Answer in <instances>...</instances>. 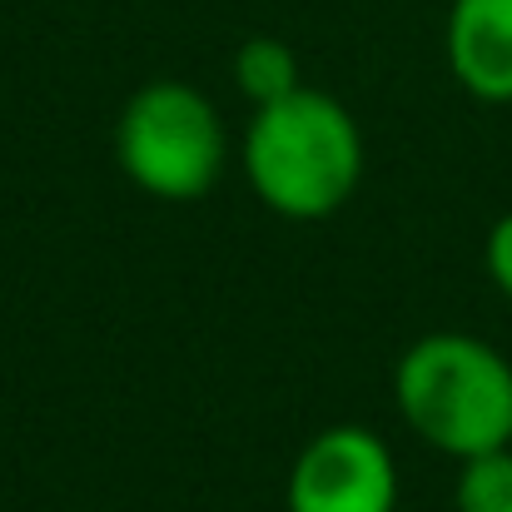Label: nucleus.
Listing matches in <instances>:
<instances>
[{
    "instance_id": "f257e3e1",
    "label": "nucleus",
    "mask_w": 512,
    "mask_h": 512,
    "mask_svg": "<svg viewBox=\"0 0 512 512\" xmlns=\"http://www.w3.org/2000/svg\"><path fill=\"white\" fill-rule=\"evenodd\" d=\"M254 194L284 219H324L343 209L363 179V135L324 90H294L254 110L244 140Z\"/></svg>"
},
{
    "instance_id": "f03ea898",
    "label": "nucleus",
    "mask_w": 512,
    "mask_h": 512,
    "mask_svg": "<svg viewBox=\"0 0 512 512\" xmlns=\"http://www.w3.org/2000/svg\"><path fill=\"white\" fill-rule=\"evenodd\" d=\"M393 403L428 448L458 463L512 443V363L488 339H418L398 358Z\"/></svg>"
},
{
    "instance_id": "7ed1b4c3",
    "label": "nucleus",
    "mask_w": 512,
    "mask_h": 512,
    "mask_svg": "<svg viewBox=\"0 0 512 512\" xmlns=\"http://www.w3.org/2000/svg\"><path fill=\"white\" fill-rule=\"evenodd\" d=\"M224 150L219 110L184 80H155L135 90L115 130L120 170L145 194L170 204L204 199L224 170Z\"/></svg>"
},
{
    "instance_id": "20e7f679",
    "label": "nucleus",
    "mask_w": 512,
    "mask_h": 512,
    "mask_svg": "<svg viewBox=\"0 0 512 512\" xmlns=\"http://www.w3.org/2000/svg\"><path fill=\"white\" fill-rule=\"evenodd\" d=\"M289 512H393L398 508V468L378 433L368 428H324L294 463Z\"/></svg>"
},
{
    "instance_id": "39448f33",
    "label": "nucleus",
    "mask_w": 512,
    "mask_h": 512,
    "mask_svg": "<svg viewBox=\"0 0 512 512\" xmlns=\"http://www.w3.org/2000/svg\"><path fill=\"white\" fill-rule=\"evenodd\" d=\"M448 70L488 105H512V0H453L448 10Z\"/></svg>"
},
{
    "instance_id": "423d86ee",
    "label": "nucleus",
    "mask_w": 512,
    "mask_h": 512,
    "mask_svg": "<svg viewBox=\"0 0 512 512\" xmlns=\"http://www.w3.org/2000/svg\"><path fill=\"white\" fill-rule=\"evenodd\" d=\"M234 85L254 100V105H274L284 95L299 90V60L284 40L274 35H254L234 50Z\"/></svg>"
},
{
    "instance_id": "0eeeda50",
    "label": "nucleus",
    "mask_w": 512,
    "mask_h": 512,
    "mask_svg": "<svg viewBox=\"0 0 512 512\" xmlns=\"http://www.w3.org/2000/svg\"><path fill=\"white\" fill-rule=\"evenodd\" d=\"M453 503L458 512H512V448L468 458Z\"/></svg>"
},
{
    "instance_id": "6e6552de",
    "label": "nucleus",
    "mask_w": 512,
    "mask_h": 512,
    "mask_svg": "<svg viewBox=\"0 0 512 512\" xmlns=\"http://www.w3.org/2000/svg\"><path fill=\"white\" fill-rule=\"evenodd\" d=\"M483 264H488V279L512 299V214H503L493 229H488V244H483Z\"/></svg>"
}]
</instances>
